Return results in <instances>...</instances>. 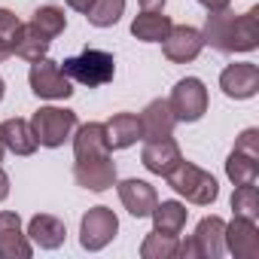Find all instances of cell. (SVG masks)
<instances>
[{
    "mask_svg": "<svg viewBox=\"0 0 259 259\" xmlns=\"http://www.w3.org/2000/svg\"><path fill=\"white\" fill-rule=\"evenodd\" d=\"M201 40H204V46H210L223 55L253 52L259 46V7H250L241 16H235L229 7L207 13Z\"/></svg>",
    "mask_w": 259,
    "mask_h": 259,
    "instance_id": "6da1fadb",
    "label": "cell"
},
{
    "mask_svg": "<svg viewBox=\"0 0 259 259\" xmlns=\"http://www.w3.org/2000/svg\"><path fill=\"white\" fill-rule=\"evenodd\" d=\"M61 70L70 82H79V85H89V89H98V85H107L116 73V58L104 49H82L79 55L73 58H64L61 61Z\"/></svg>",
    "mask_w": 259,
    "mask_h": 259,
    "instance_id": "7a4b0ae2",
    "label": "cell"
},
{
    "mask_svg": "<svg viewBox=\"0 0 259 259\" xmlns=\"http://www.w3.org/2000/svg\"><path fill=\"white\" fill-rule=\"evenodd\" d=\"M165 180H168V186H171L177 195H183L186 201L201 204V207L213 204L217 195H220V186H217L213 174H207L204 168H198V165H192V162H186V159H180V165H177Z\"/></svg>",
    "mask_w": 259,
    "mask_h": 259,
    "instance_id": "3957f363",
    "label": "cell"
},
{
    "mask_svg": "<svg viewBox=\"0 0 259 259\" xmlns=\"http://www.w3.org/2000/svg\"><path fill=\"white\" fill-rule=\"evenodd\" d=\"M76 125H79V119L67 107H40L31 116V132H34L37 144L40 147H49V150L64 147V141L73 138Z\"/></svg>",
    "mask_w": 259,
    "mask_h": 259,
    "instance_id": "277c9868",
    "label": "cell"
},
{
    "mask_svg": "<svg viewBox=\"0 0 259 259\" xmlns=\"http://www.w3.org/2000/svg\"><path fill=\"white\" fill-rule=\"evenodd\" d=\"M226 253V220L223 217H204L195 226V235L189 241H180L177 256L183 259H220Z\"/></svg>",
    "mask_w": 259,
    "mask_h": 259,
    "instance_id": "5b68a950",
    "label": "cell"
},
{
    "mask_svg": "<svg viewBox=\"0 0 259 259\" xmlns=\"http://www.w3.org/2000/svg\"><path fill=\"white\" fill-rule=\"evenodd\" d=\"M28 82H31V92H34L37 98H46V101H64V98L73 95V82L64 76L61 64L52 61V58L31 61Z\"/></svg>",
    "mask_w": 259,
    "mask_h": 259,
    "instance_id": "8992f818",
    "label": "cell"
},
{
    "mask_svg": "<svg viewBox=\"0 0 259 259\" xmlns=\"http://www.w3.org/2000/svg\"><path fill=\"white\" fill-rule=\"evenodd\" d=\"M116 232H119V220H116V213H113L110 207H104V204L89 207V210L82 213V220H79V244H82V250H89V253L104 250V247L116 238Z\"/></svg>",
    "mask_w": 259,
    "mask_h": 259,
    "instance_id": "52a82bcc",
    "label": "cell"
},
{
    "mask_svg": "<svg viewBox=\"0 0 259 259\" xmlns=\"http://www.w3.org/2000/svg\"><path fill=\"white\" fill-rule=\"evenodd\" d=\"M168 104L177 122H198L207 113V89L198 76H186L171 89Z\"/></svg>",
    "mask_w": 259,
    "mask_h": 259,
    "instance_id": "ba28073f",
    "label": "cell"
},
{
    "mask_svg": "<svg viewBox=\"0 0 259 259\" xmlns=\"http://www.w3.org/2000/svg\"><path fill=\"white\" fill-rule=\"evenodd\" d=\"M204 49V40H201V31L192 28V25H171L168 37L162 40V52L168 61L174 64H189L201 55Z\"/></svg>",
    "mask_w": 259,
    "mask_h": 259,
    "instance_id": "9c48e42d",
    "label": "cell"
},
{
    "mask_svg": "<svg viewBox=\"0 0 259 259\" xmlns=\"http://www.w3.org/2000/svg\"><path fill=\"white\" fill-rule=\"evenodd\" d=\"M220 89L226 98H235V101H247L259 92V67L250 64V61H238V64H229L223 73H220Z\"/></svg>",
    "mask_w": 259,
    "mask_h": 259,
    "instance_id": "30bf717a",
    "label": "cell"
},
{
    "mask_svg": "<svg viewBox=\"0 0 259 259\" xmlns=\"http://www.w3.org/2000/svg\"><path fill=\"white\" fill-rule=\"evenodd\" d=\"M73 180H76V186H82L89 192H107L110 186H116V162L110 156L76 162L73 165Z\"/></svg>",
    "mask_w": 259,
    "mask_h": 259,
    "instance_id": "8fae6325",
    "label": "cell"
},
{
    "mask_svg": "<svg viewBox=\"0 0 259 259\" xmlns=\"http://www.w3.org/2000/svg\"><path fill=\"white\" fill-rule=\"evenodd\" d=\"M226 250L235 259H259V229H256V220L232 217V223H226Z\"/></svg>",
    "mask_w": 259,
    "mask_h": 259,
    "instance_id": "7c38bea8",
    "label": "cell"
},
{
    "mask_svg": "<svg viewBox=\"0 0 259 259\" xmlns=\"http://www.w3.org/2000/svg\"><path fill=\"white\" fill-rule=\"evenodd\" d=\"M34 247L22 232V217L16 210H0V259H31Z\"/></svg>",
    "mask_w": 259,
    "mask_h": 259,
    "instance_id": "4fadbf2b",
    "label": "cell"
},
{
    "mask_svg": "<svg viewBox=\"0 0 259 259\" xmlns=\"http://www.w3.org/2000/svg\"><path fill=\"white\" fill-rule=\"evenodd\" d=\"M183 153L177 147L174 138H159V141H147L144 150H141V162L150 174H159V177H168L177 165H180Z\"/></svg>",
    "mask_w": 259,
    "mask_h": 259,
    "instance_id": "5bb4252c",
    "label": "cell"
},
{
    "mask_svg": "<svg viewBox=\"0 0 259 259\" xmlns=\"http://www.w3.org/2000/svg\"><path fill=\"white\" fill-rule=\"evenodd\" d=\"M141 119V141H159V138H171L174 135V113H171V104L156 98L144 107V113L138 116Z\"/></svg>",
    "mask_w": 259,
    "mask_h": 259,
    "instance_id": "9a60e30c",
    "label": "cell"
},
{
    "mask_svg": "<svg viewBox=\"0 0 259 259\" xmlns=\"http://www.w3.org/2000/svg\"><path fill=\"white\" fill-rule=\"evenodd\" d=\"M116 189H119V201H122V207L132 213V217H138V220L150 217V213H153V207H156V201H159L156 189H153L147 180H138V177L122 180Z\"/></svg>",
    "mask_w": 259,
    "mask_h": 259,
    "instance_id": "2e32d148",
    "label": "cell"
},
{
    "mask_svg": "<svg viewBox=\"0 0 259 259\" xmlns=\"http://www.w3.org/2000/svg\"><path fill=\"white\" fill-rule=\"evenodd\" d=\"M73 156H76V162L98 159V156H110V144H107L104 122L76 125V132H73Z\"/></svg>",
    "mask_w": 259,
    "mask_h": 259,
    "instance_id": "e0dca14e",
    "label": "cell"
},
{
    "mask_svg": "<svg viewBox=\"0 0 259 259\" xmlns=\"http://www.w3.org/2000/svg\"><path fill=\"white\" fill-rule=\"evenodd\" d=\"M25 235H28V241L37 244L40 250H58V247L64 244V238H67V229H64V223H61L58 217H52V213H37V217H31Z\"/></svg>",
    "mask_w": 259,
    "mask_h": 259,
    "instance_id": "ac0fdd59",
    "label": "cell"
},
{
    "mask_svg": "<svg viewBox=\"0 0 259 259\" xmlns=\"http://www.w3.org/2000/svg\"><path fill=\"white\" fill-rule=\"evenodd\" d=\"M0 141H4V150L16 153V156H31L37 153V138L31 132V122L28 119H7V122H0Z\"/></svg>",
    "mask_w": 259,
    "mask_h": 259,
    "instance_id": "d6986e66",
    "label": "cell"
},
{
    "mask_svg": "<svg viewBox=\"0 0 259 259\" xmlns=\"http://www.w3.org/2000/svg\"><path fill=\"white\" fill-rule=\"evenodd\" d=\"M104 132L110 150H128L141 141V119L135 113H116L110 122H104Z\"/></svg>",
    "mask_w": 259,
    "mask_h": 259,
    "instance_id": "ffe728a7",
    "label": "cell"
},
{
    "mask_svg": "<svg viewBox=\"0 0 259 259\" xmlns=\"http://www.w3.org/2000/svg\"><path fill=\"white\" fill-rule=\"evenodd\" d=\"M49 46H52V40L43 37L31 22H28V25H19L16 37L10 40L13 55H19V58H25V61H40V58H46Z\"/></svg>",
    "mask_w": 259,
    "mask_h": 259,
    "instance_id": "44dd1931",
    "label": "cell"
},
{
    "mask_svg": "<svg viewBox=\"0 0 259 259\" xmlns=\"http://www.w3.org/2000/svg\"><path fill=\"white\" fill-rule=\"evenodd\" d=\"M171 19L162 13V10H144L141 16H135L132 22V34L141 40V43H162L171 31Z\"/></svg>",
    "mask_w": 259,
    "mask_h": 259,
    "instance_id": "7402d4cb",
    "label": "cell"
},
{
    "mask_svg": "<svg viewBox=\"0 0 259 259\" xmlns=\"http://www.w3.org/2000/svg\"><path fill=\"white\" fill-rule=\"evenodd\" d=\"M153 229H159V232H165V235H180L183 232V226H186V217H189V210H186V204L183 201H156V207H153Z\"/></svg>",
    "mask_w": 259,
    "mask_h": 259,
    "instance_id": "603a6c76",
    "label": "cell"
},
{
    "mask_svg": "<svg viewBox=\"0 0 259 259\" xmlns=\"http://www.w3.org/2000/svg\"><path fill=\"white\" fill-rule=\"evenodd\" d=\"M226 177L235 186H256V180H259V159L232 150L229 159H226Z\"/></svg>",
    "mask_w": 259,
    "mask_h": 259,
    "instance_id": "cb8c5ba5",
    "label": "cell"
},
{
    "mask_svg": "<svg viewBox=\"0 0 259 259\" xmlns=\"http://www.w3.org/2000/svg\"><path fill=\"white\" fill-rule=\"evenodd\" d=\"M177 250H180V235H165L159 229H153L141 241V256L144 259H174Z\"/></svg>",
    "mask_w": 259,
    "mask_h": 259,
    "instance_id": "d4e9b609",
    "label": "cell"
},
{
    "mask_svg": "<svg viewBox=\"0 0 259 259\" xmlns=\"http://www.w3.org/2000/svg\"><path fill=\"white\" fill-rule=\"evenodd\" d=\"M122 13H125V0H92L85 19L95 28H113L122 19Z\"/></svg>",
    "mask_w": 259,
    "mask_h": 259,
    "instance_id": "484cf974",
    "label": "cell"
},
{
    "mask_svg": "<svg viewBox=\"0 0 259 259\" xmlns=\"http://www.w3.org/2000/svg\"><path fill=\"white\" fill-rule=\"evenodd\" d=\"M31 25H34L43 37L55 40L58 34H64V28H67V16H64V10H58V7H40V10L34 13Z\"/></svg>",
    "mask_w": 259,
    "mask_h": 259,
    "instance_id": "4316f807",
    "label": "cell"
},
{
    "mask_svg": "<svg viewBox=\"0 0 259 259\" xmlns=\"http://www.w3.org/2000/svg\"><path fill=\"white\" fill-rule=\"evenodd\" d=\"M232 210H235V217L256 220L259 217V192H256V186H235Z\"/></svg>",
    "mask_w": 259,
    "mask_h": 259,
    "instance_id": "83f0119b",
    "label": "cell"
},
{
    "mask_svg": "<svg viewBox=\"0 0 259 259\" xmlns=\"http://www.w3.org/2000/svg\"><path fill=\"white\" fill-rule=\"evenodd\" d=\"M235 150L259 159V132H256V128H244V132L238 135V141H235Z\"/></svg>",
    "mask_w": 259,
    "mask_h": 259,
    "instance_id": "f1b7e54d",
    "label": "cell"
},
{
    "mask_svg": "<svg viewBox=\"0 0 259 259\" xmlns=\"http://www.w3.org/2000/svg\"><path fill=\"white\" fill-rule=\"evenodd\" d=\"M19 16L13 13V10H0V40L4 43H10L13 37H16V31H19Z\"/></svg>",
    "mask_w": 259,
    "mask_h": 259,
    "instance_id": "f546056e",
    "label": "cell"
},
{
    "mask_svg": "<svg viewBox=\"0 0 259 259\" xmlns=\"http://www.w3.org/2000/svg\"><path fill=\"white\" fill-rule=\"evenodd\" d=\"M195 4H201L207 13H213V10H226V7L232 4V0H195Z\"/></svg>",
    "mask_w": 259,
    "mask_h": 259,
    "instance_id": "4dcf8cb0",
    "label": "cell"
},
{
    "mask_svg": "<svg viewBox=\"0 0 259 259\" xmlns=\"http://www.w3.org/2000/svg\"><path fill=\"white\" fill-rule=\"evenodd\" d=\"M7 195H10V174L0 168V201H7Z\"/></svg>",
    "mask_w": 259,
    "mask_h": 259,
    "instance_id": "1f68e13d",
    "label": "cell"
},
{
    "mask_svg": "<svg viewBox=\"0 0 259 259\" xmlns=\"http://www.w3.org/2000/svg\"><path fill=\"white\" fill-rule=\"evenodd\" d=\"M89 4H92V0H67V7H70V10H76V13H85V10H89Z\"/></svg>",
    "mask_w": 259,
    "mask_h": 259,
    "instance_id": "d6a6232c",
    "label": "cell"
},
{
    "mask_svg": "<svg viewBox=\"0 0 259 259\" xmlns=\"http://www.w3.org/2000/svg\"><path fill=\"white\" fill-rule=\"evenodd\" d=\"M144 10H165V0H141Z\"/></svg>",
    "mask_w": 259,
    "mask_h": 259,
    "instance_id": "836d02e7",
    "label": "cell"
},
{
    "mask_svg": "<svg viewBox=\"0 0 259 259\" xmlns=\"http://www.w3.org/2000/svg\"><path fill=\"white\" fill-rule=\"evenodd\" d=\"M13 55V49H10V43H4V40H0V61H7Z\"/></svg>",
    "mask_w": 259,
    "mask_h": 259,
    "instance_id": "e575fe53",
    "label": "cell"
},
{
    "mask_svg": "<svg viewBox=\"0 0 259 259\" xmlns=\"http://www.w3.org/2000/svg\"><path fill=\"white\" fill-rule=\"evenodd\" d=\"M4 95H7V85H4V76H0V101H4Z\"/></svg>",
    "mask_w": 259,
    "mask_h": 259,
    "instance_id": "d590c367",
    "label": "cell"
},
{
    "mask_svg": "<svg viewBox=\"0 0 259 259\" xmlns=\"http://www.w3.org/2000/svg\"><path fill=\"white\" fill-rule=\"evenodd\" d=\"M0 162H4V141H0Z\"/></svg>",
    "mask_w": 259,
    "mask_h": 259,
    "instance_id": "8d00e7d4",
    "label": "cell"
}]
</instances>
